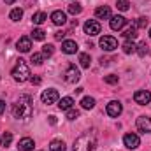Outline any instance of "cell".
I'll return each instance as SVG.
<instances>
[{
  "label": "cell",
  "instance_id": "30bf717a",
  "mask_svg": "<svg viewBox=\"0 0 151 151\" xmlns=\"http://www.w3.org/2000/svg\"><path fill=\"white\" fill-rule=\"evenodd\" d=\"M137 130L142 134H150L151 132V118L150 116H139L137 118Z\"/></svg>",
  "mask_w": 151,
  "mask_h": 151
},
{
  "label": "cell",
  "instance_id": "3957f363",
  "mask_svg": "<svg viewBox=\"0 0 151 151\" xmlns=\"http://www.w3.org/2000/svg\"><path fill=\"white\" fill-rule=\"evenodd\" d=\"M12 79L16 81V83H25V81H28L30 79V69H28V65H27V62L25 60H18V63L14 65V69H12Z\"/></svg>",
  "mask_w": 151,
  "mask_h": 151
},
{
  "label": "cell",
  "instance_id": "d4e9b609",
  "mask_svg": "<svg viewBox=\"0 0 151 151\" xmlns=\"http://www.w3.org/2000/svg\"><path fill=\"white\" fill-rule=\"evenodd\" d=\"M46 19H47V14H46V12H35V14L32 16V23H34V25H42Z\"/></svg>",
  "mask_w": 151,
  "mask_h": 151
},
{
  "label": "cell",
  "instance_id": "83f0119b",
  "mask_svg": "<svg viewBox=\"0 0 151 151\" xmlns=\"http://www.w3.org/2000/svg\"><path fill=\"white\" fill-rule=\"evenodd\" d=\"M9 16H11V19H12V21H19V19L23 18V11H21L19 7H16V9H12V11H11V14H9Z\"/></svg>",
  "mask_w": 151,
  "mask_h": 151
},
{
  "label": "cell",
  "instance_id": "f1b7e54d",
  "mask_svg": "<svg viewBox=\"0 0 151 151\" xmlns=\"http://www.w3.org/2000/svg\"><path fill=\"white\" fill-rule=\"evenodd\" d=\"M53 53H55V46H53V44H44V46H42V55H44V58H46V56L49 58Z\"/></svg>",
  "mask_w": 151,
  "mask_h": 151
},
{
  "label": "cell",
  "instance_id": "4fadbf2b",
  "mask_svg": "<svg viewBox=\"0 0 151 151\" xmlns=\"http://www.w3.org/2000/svg\"><path fill=\"white\" fill-rule=\"evenodd\" d=\"M109 25H111V28L113 30H121L125 25H127V19L123 18V16H111V19H109Z\"/></svg>",
  "mask_w": 151,
  "mask_h": 151
},
{
  "label": "cell",
  "instance_id": "8992f818",
  "mask_svg": "<svg viewBox=\"0 0 151 151\" xmlns=\"http://www.w3.org/2000/svg\"><path fill=\"white\" fill-rule=\"evenodd\" d=\"M134 100H135V104H139V106H146V104L151 102V93L148 90H137V91L134 93Z\"/></svg>",
  "mask_w": 151,
  "mask_h": 151
},
{
  "label": "cell",
  "instance_id": "44dd1931",
  "mask_svg": "<svg viewBox=\"0 0 151 151\" xmlns=\"http://www.w3.org/2000/svg\"><path fill=\"white\" fill-rule=\"evenodd\" d=\"M79 63H81L83 69H90V65H91L90 55H88V53H81V55H79Z\"/></svg>",
  "mask_w": 151,
  "mask_h": 151
},
{
  "label": "cell",
  "instance_id": "e0dca14e",
  "mask_svg": "<svg viewBox=\"0 0 151 151\" xmlns=\"http://www.w3.org/2000/svg\"><path fill=\"white\" fill-rule=\"evenodd\" d=\"M34 139H30V137H23V139H19V142H18V150L19 151H32L34 150Z\"/></svg>",
  "mask_w": 151,
  "mask_h": 151
},
{
  "label": "cell",
  "instance_id": "d6a6232c",
  "mask_svg": "<svg viewBox=\"0 0 151 151\" xmlns=\"http://www.w3.org/2000/svg\"><path fill=\"white\" fill-rule=\"evenodd\" d=\"M77 118H79V111H77V109H74V107H70V109L67 111V119L74 121V119H77Z\"/></svg>",
  "mask_w": 151,
  "mask_h": 151
},
{
  "label": "cell",
  "instance_id": "4dcf8cb0",
  "mask_svg": "<svg viewBox=\"0 0 151 151\" xmlns=\"http://www.w3.org/2000/svg\"><path fill=\"white\" fill-rule=\"evenodd\" d=\"M30 62H32L34 65H42V62H44V55H42V53H34Z\"/></svg>",
  "mask_w": 151,
  "mask_h": 151
},
{
  "label": "cell",
  "instance_id": "484cf974",
  "mask_svg": "<svg viewBox=\"0 0 151 151\" xmlns=\"http://www.w3.org/2000/svg\"><path fill=\"white\" fill-rule=\"evenodd\" d=\"M69 12H70V14H74V16L81 14V12H83V5H81V4H77V2H72V4L69 5Z\"/></svg>",
  "mask_w": 151,
  "mask_h": 151
},
{
  "label": "cell",
  "instance_id": "ba28073f",
  "mask_svg": "<svg viewBox=\"0 0 151 151\" xmlns=\"http://www.w3.org/2000/svg\"><path fill=\"white\" fill-rule=\"evenodd\" d=\"M100 47L104 49V51H114L116 47H118V40L111 35H104V37H100Z\"/></svg>",
  "mask_w": 151,
  "mask_h": 151
},
{
  "label": "cell",
  "instance_id": "60d3db41",
  "mask_svg": "<svg viewBox=\"0 0 151 151\" xmlns=\"http://www.w3.org/2000/svg\"><path fill=\"white\" fill-rule=\"evenodd\" d=\"M150 37H151V28H150Z\"/></svg>",
  "mask_w": 151,
  "mask_h": 151
},
{
  "label": "cell",
  "instance_id": "f35d334b",
  "mask_svg": "<svg viewBox=\"0 0 151 151\" xmlns=\"http://www.w3.org/2000/svg\"><path fill=\"white\" fill-rule=\"evenodd\" d=\"M47 121H49L51 125H56V118H55V116H49V118H47Z\"/></svg>",
  "mask_w": 151,
  "mask_h": 151
},
{
  "label": "cell",
  "instance_id": "7a4b0ae2",
  "mask_svg": "<svg viewBox=\"0 0 151 151\" xmlns=\"http://www.w3.org/2000/svg\"><path fill=\"white\" fill-rule=\"evenodd\" d=\"M72 151H97V137L91 132H86L79 135L74 141Z\"/></svg>",
  "mask_w": 151,
  "mask_h": 151
},
{
  "label": "cell",
  "instance_id": "8d00e7d4",
  "mask_svg": "<svg viewBox=\"0 0 151 151\" xmlns=\"http://www.w3.org/2000/svg\"><path fill=\"white\" fill-rule=\"evenodd\" d=\"M30 81H32V84H40V81H42V79H40L39 76H35V77H30Z\"/></svg>",
  "mask_w": 151,
  "mask_h": 151
},
{
  "label": "cell",
  "instance_id": "4316f807",
  "mask_svg": "<svg viewBox=\"0 0 151 151\" xmlns=\"http://www.w3.org/2000/svg\"><path fill=\"white\" fill-rule=\"evenodd\" d=\"M11 142H12V134H11V132H5V134L0 137V144L7 148V146H11Z\"/></svg>",
  "mask_w": 151,
  "mask_h": 151
},
{
  "label": "cell",
  "instance_id": "277c9868",
  "mask_svg": "<svg viewBox=\"0 0 151 151\" xmlns=\"http://www.w3.org/2000/svg\"><path fill=\"white\" fill-rule=\"evenodd\" d=\"M63 77H65V81H67V83H70V84H76V83L81 79V72H79V69L76 67L74 63H70V65L65 69V72H63Z\"/></svg>",
  "mask_w": 151,
  "mask_h": 151
},
{
  "label": "cell",
  "instance_id": "7c38bea8",
  "mask_svg": "<svg viewBox=\"0 0 151 151\" xmlns=\"http://www.w3.org/2000/svg\"><path fill=\"white\" fill-rule=\"evenodd\" d=\"M51 21H53L56 27H63V25L67 23V14H65L63 11H55V12L51 14Z\"/></svg>",
  "mask_w": 151,
  "mask_h": 151
},
{
  "label": "cell",
  "instance_id": "e575fe53",
  "mask_svg": "<svg viewBox=\"0 0 151 151\" xmlns=\"http://www.w3.org/2000/svg\"><path fill=\"white\" fill-rule=\"evenodd\" d=\"M146 27H148V18H137L135 28H146Z\"/></svg>",
  "mask_w": 151,
  "mask_h": 151
},
{
  "label": "cell",
  "instance_id": "5b68a950",
  "mask_svg": "<svg viewBox=\"0 0 151 151\" xmlns=\"http://www.w3.org/2000/svg\"><path fill=\"white\" fill-rule=\"evenodd\" d=\"M58 99H60V95H58V91H56L55 88L44 90V91H42V95H40V100H42L46 106H51V104L58 102Z\"/></svg>",
  "mask_w": 151,
  "mask_h": 151
},
{
  "label": "cell",
  "instance_id": "d6986e66",
  "mask_svg": "<svg viewBox=\"0 0 151 151\" xmlns=\"http://www.w3.org/2000/svg\"><path fill=\"white\" fill-rule=\"evenodd\" d=\"M121 47H123V53L125 55H132V53L137 51V44H134V40H125V44Z\"/></svg>",
  "mask_w": 151,
  "mask_h": 151
},
{
  "label": "cell",
  "instance_id": "f546056e",
  "mask_svg": "<svg viewBox=\"0 0 151 151\" xmlns=\"http://www.w3.org/2000/svg\"><path fill=\"white\" fill-rule=\"evenodd\" d=\"M32 37H34V40H44V37H46V32H44L42 28H34Z\"/></svg>",
  "mask_w": 151,
  "mask_h": 151
},
{
  "label": "cell",
  "instance_id": "9a60e30c",
  "mask_svg": "<svg viewBox=\"0 0 151 151\" xmlns=\"http://www.w3.org/2000/svg\"><path fill=\"white\" fill-rule=\"evenodd\" d=\"M62 51L65 55H74V53H77V42L76 40H63L62 42Z\"/></svg>",
  "mask_w": 151,
  "mask_h": 151
},
{
  "label": "cell",
  "instance_id": "ffe728a7",
  "mask_svg": "<svg viewBox=\"0 0 151 151\" xmlns=\"http://www.w3.org/2000/svg\"><path fill=\"white\" fill-rule=\"evenodd\" d=\"M72 106H74V100H72L70 97H63V99L60 100V104H58V107H60L62 111H69Z\"/></svg>",
  "mask_w": 151,
  "mask_h": 151
},
{
  "label": "cell",
  "instance_id": "2e32d148",
  "mask_svg": "<svg viewBox=\"0 0 151 151\" xmlns=\"http://www.w3.org/2000/svg\"><path fill=\"white\" fill-rule=\"evenodd\" d=\"M95 16L97 19H111V9L107 5H100L95 9Z\"/></svg>",
  "mask_w": 151,
  "mask_h": 151
},
{
  "label": "cell",
  "instance_id": "d590c367",
  "mask_svg": "<svg viewBox=\"0 0 151 151\" xmlns=\"http://www.w3.org/2000/svg\"><path fill=\"white\" fill-rule=\"evenodd\" d=\"M63 37H65V32H56V34H55V39H56V40H62Z\"/></svg>",
  "mask_w": 151,
  "mask_h": 151
},
{
  "label": "cell",
  "instance_id": "74e56055",
  "mask_svg": "<svg viewBox=\"0 0 151 151\" xmlns=\"http://www.w3.org/2000/svg\"><path fill=\"white\" fill-rule=\"evenodd\" d=\"M5 113V102L4 100H0V114Z\"/></svg>",
  "mask_w": 151,
  "mask_h": 151
},
{
  "label": "cell",
  "instance_id": "8fae6325",
  "mask_svg": "<svg viewBox=\"0 0 151 151\" xmlns=\"http://www.w3.org/2000/svg\"><path fill=\"white\" fill-rule=\"evenodd\" d=\"M84 34H88V35H99L100 34V23L97 19H88L84 23Z\"/></svg>",
  "mask_w": 151,
  "mask_h": 151
},
{
  "label": "cell",
  "instance_id": "836d02e7",
  "mask_svg": "<svg viewBox=\"0 0 151 151\" xmlns=\"http://www.w3.org/2000/svg\"><path fill=\"white\" fill-rule=\"evenodd\" d=\"M104 81H106L107 84H118L119 77H118V76H114V74H109V76H106V77H104Z\"/></svg>",
  "mask_w": 151,
  "mask_h": 151
},
{
  "label": "cell",
  "instance_id": "6da1fadb",
  "mask_svg": "<svg viewBox=\"0 0 151 151\" xmlns=\"http://www.w3.org/2000/svg\"><path fill=\"white\" fill-rule=\"evenodd\" d=\"M34 113V99L30 95H21L14 104H12V116L16 119H28Z\"/></svg>",
  "mask_w": 151,
  "mask_h": 151
},
{
  "label": "cell",
  "instance_id": "1f68e13d",
  "mask_svg": "<svg viewBox=\"0 0 151 151\" xmlns=\"http://www.w3.org/2000/svg\"><path fill=\"white\" fill-rule=\"evenodd\" d=\"M128 5H130L128 0H116V7L119 11H128Z\"/></svg>",
  "mask_w": 151,
  "mask_h": 151
},
{
  "label": "cell",
  "instance_id": "5bb4252c",
  "mask_svg": "<svg viewBox=\"0 0 151 151\" xmlns=\"http://www.w3.org/2000/svg\"><path fill=\"white\" fill-rule=\"evenodd\" d=\"M16 47H18V51H21V53H28L30 47H32V40L28 37H19L18 42H16Z\"/></svg>",
  "mask_w": 151,
  "mask_h": 151
},
{
  "label": "cell",
  "instance_id": "ab89813d",
  "mask_svg": "<svg viewBox=\"0 0 151 151\" xmlns=\"http://www.w3.org/2000/svg\"><path fill=\"white\" fill-rule=\"evenodd\" d=\"M4 2H5V4H14L16 0H4Z\"/></svg>",
  "mask_w": 151,
  "mask_h": 151
},
{
  "label": "cell",
  "instance_id": "52a82bcc",
  "mask_svg": "<svg viewBox=\"0 0 151 151\" xmlns=\"http://www.w3.org/2000/svg\"><path fill=\"white\" fill-rule=\"evenodd\" d=\"M123 144H125V148H128V150H137L139 144H141V139H139V135H135V134H125Z\"/></svg>",
  "mask_w": 151,
  "mask_h": 151
},
{
  "label": "cell",
  "instance_id": "603a6c76",
  "mask_svg": "<svg viewBox=\"0 0 151 151\" xmlns=\"http://www.w3.org/2000/svg\"><path fill=\"white\" fill-rule=\"evenodd\" d=\"M141 58H144V56H148L150 55V46L146 44V42H141L139 46H137V51H135Z\"/></svg>",
  "mask_w": 151,
  "mask_h": 151
},
{
  "label": "cell",
  "instance_id": "9c48e42d",
  "mask_svg": "<svg viewBox=\"0 0 151 151\" xmlns=\"http://www.w3.org/2000/svg\"><path fill=\"white\" fill-rule=\"evenodd\" d=\"M121 111H123V106H121L119 100H111L107 104V107H106V113L109 114L111 118H118L121 114Z\"/></svg>",
  "mask_w": 151,
  "mask_h": 151
},
{
  "label": "cell",
  "instance_id": "7402d4cb",
  "mask_svg": "<svg viewBox=\"0 0 151 151\" xmlns=\"http://www.w3.org/2000/svg\"><path fill=\"white\" fill-rule=\"evenodd\" d=\"M123 37L127 39V40H134V39L137 37V28H135V25L128 27V28L123 32Z\"/></svg>",
  "mask_w": 151,
  "mask_h": 151
},
{
  "label": "cell",
  "instance_id": "cb8c5ba5",
  "mask_svg": "<svg viewBox=\"0 0 151 151\" xmlns=\"http://www.w3.org/2000/svg\"><path fill=\"white\" fill-rule=\"evenodd\" d=\"M81 107H83V109H93V107H95V99H93V97H83Z\"/></svg>",
  "mask_w": 151,
  "mask_h": 151
},
{
  "label": "cell",
  "instance_id": "ac0fdd59",
  "mask_svg": "<svg viewBox=\"0 0 151 151\" xmlns=\"http://www.w3.org/2000/svg\"><path fill=\"white\" fill-rule=\"evenodd\" d=\"M49 151H67L65 142H63V141H60V139L51 141V144H49Z\"/></svg>",
  "mask_w": 151,
  "mask_h": 151
}]
</instances>
